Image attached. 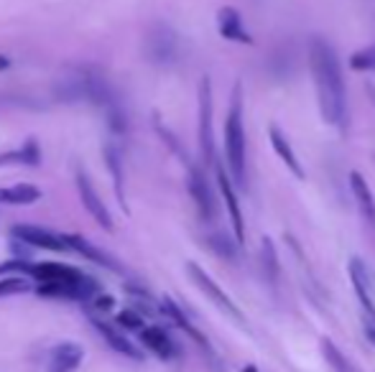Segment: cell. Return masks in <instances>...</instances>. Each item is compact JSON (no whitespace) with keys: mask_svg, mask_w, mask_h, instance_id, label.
Listing matches in <instances>:
<instances>
[{"mask_svg":"<svg viewBox=\"0 0 375 372\" xmlns=\"http://www.w3.org/2000/svg\"><path fill=\"white\" fill-rule=\"evenodd\" d=\"M309 67H312L319 113H322V118L329 125L345 130L347 125L345 82H342L340 64H337L332 46L325 39H312V43H309Z\"/></svg>","mask_w":375,"mask_h":372,"instance_id":"obj_1","label":"cell"},{"mask_svg":"<svg viewBox=\"0 0 375 372\" xmlns=\"http://www.w3.org/2000/svg\"><path fill=\"white\" fill-rule=\"evenodd\" d=\"M225 153L230 174L240 186H245V128H243V92L235 85L230 113L225 120Z\"/></svg>","mask_w":375,"mask_h":372,"instance_id":"obj_2","label":"cell"},{"mask_svg":"<svg viewBox=\"0 0 375 372\" xmlns=\"http://www.w3.org/2000/svg\"><path fill=\"white\" fill-rule=\"evenodd\" d=\"M186 273H189V278L194 281V286H197L199 291H202V294H205L219 311H225V314L230 316L233 322H238L240 326H245V316H243V311L235 306L233 298H230V296H227L225 291H222V288H219L217 283H214L212 278H210V275H207L205 270L197 266V263H186Z\"/></svg>","mask_w":375,"mask_h":372,"instance_id":"obj_3","label":"cell"},{"mask_svg":"<svg viewBox=\"0 0 375 372\" xmlns=\"http://www.w3.org/2000/svg\"><path fill=\"white\" fill-rule=\"evenodd\" d=\"M146 51H149L151 62H156V64L174 62V59H177V51H179L177 34H174L169 26H163V23L151 26L149 36H146Z\"/></svg>","mask_w":375,"mask_h":372,"instance_id":"obj_4","label":"cell"},{"mask_svg":"<svg viewBox=\"0 0 375 372\" xmlns=\"http://www.w3.org/2000/svg\"><path fill=\"white\" fill-rule=\"evenodd\" d=\"M54 97L62 99V102L87 99V67H67L54 79Z\"/></svg>","mask_w":375,"mask_h":372,"instance_id":"obj_5","label":"cell"},{"mask_svg":"<svg viewBox=\"0 0 375 372\" xmlns=\"http://www.w3.org/2000/svg\"><path fill=\"white\" fill-rule=\"evenodd\" d=\"M199 143H202V156L205 161H214V143H212V90L210 79H202L199 87Z\"/></svg>","mask_w":375,"mask_h":372,"instance_id":"obj_6","label":"cell"},{"mask_svg":"<svg viewBox=\"0 0 375 372\" xmlns=\"http://www.w3.org/2000/svg\"><path fill=\"white\" fill-rule=\"evenodd\" d=\"M189 194L194 199V207H197V214L205 222H212L217 217V202H214V194L210 189V184H207L205 174L197 169H191L189 174Z\"/></svg>","mask_w":375,"mask_h":372,"instance_id":"obj_7","label":"cell"},{"mask_svg":"<svg viewBox=\"0 0 375 372\" xmlns=\"http://www.w3.org/2000/svg\"><path fill=\"white\" fill-rule=\"evenodd\" d=\"M29 275H34L39 283H82L87 278L82 270L64 263H31Z\"/></svg>","mask_w":375,"mask_h":372,"instance_id":"obj_8","label":"cell"},{"mask_svg":"<svg viewBox=\"0 0 375 372\" xmlns=\"http://www.w3.org/2000/svg\"><path fill=\"white\" fill-rule=\"evenodd\" d=\"M77 189H79V199L85 204V209L97 219V225H102L107 232H113V219H110V212H107L105 202H100L97 191L93 189V184L87 179L85 171H79L77 174Z\"/></svg>","mask_w":375,"mask_h":372,"instance_id":"obj_9","label":"cell"},{"mask_svg":"<svg viewBox=\"0 0 375 372\" xmlns=\"http://www.w3.org/2000/svg\"><path fill=\"white\" fill-rule=\"evenodd\" d=\"M13 237L21 240V242H26V245L43 247V250H54V253L67 250V245L62 242V237H57V235H51V232L41 230V227H34V225H15Z\"/></svg>","mask_w":375,"mask_h":372,"instance_id":"obj_10","label":"cell"},{"mask_svg":"<svg viewBox=\"0 0 375 372\" xmlns=\"http://www.w3.org/2000/svg\"><path fill=\"white\" fill-rule=\"evenodd\" d=\"M93 326L100 331V337L105 339L110 347H113L118 354H123V357H128V359H135V362H141L143 359V354H141V350L135 347L130 339L125 337V334H121V331L115 329V326H110V324H105L102 319H95L93 316Z\"/></svg>","mask_w":375,"mask_h":372,"instance_id":"obj_11","label":"cell"},{"mask_svg":"<svg viewBox=\"0 0 375 372\" xmlns=\"http://www.w3.org/2000/svg\"><path fill=\"white\" fill-rule=\"evenodd\" d=\"M82 357H85V352H82L79 344L74 342L57 344L49 354V372H74L82 365Z\"/></svg>","mask_w":375,"mask_h":372,"instance_id":"obj_12","label":"cell"},{"mask_svg":"<svg viewBox=\"0 0 375 372\" xmlns=\"http://www.w3.org/2000/svg\"><path fill=\"white\" fill-rule=\"evenodd\" d=\"M350 184H353V194H355V202H357L360 217L365 219V225L375 232V199H373V191H370L368 181H365V176H362L360 171H353V174H350Z\"/></svg>","mask_w":375,"mask_h":372,"instance_id":"obj_13","label":"cell"},{"mask_svg":"<svg viewBox=\"0 0 375 372\" xmlns=\"http://www.w3.org/2000/svg\"><path fill=\"white\" fill-rule=\"evenodd\" d=\"M141 342L146 350H151L161 359H174L179 354V347L174 344V339H171L163 329H158V326H143Z\"/></svg>","mask_w":375,"mask_h":372,"instance_id":"obj_14","label":"cell"},{"mask_svg":"<svg viewBox=\"0 0 375 372\" xmlns=\"http://www.w3.org/2000/svg\"><path fill=\"white\" fill-rule=\"evenodd\" d=\"M62 242L67 245V250H74V253L85 255L87 260H93V263H97V266L102 268H110V270H121V266L115 263V258H110L107 253H102V250H97L95 245H90L85 237H79V235H64Z\"/></svg>","mask_w":375,"mask_h":372,"instance_id":"obj_15","label":"cell"},{"mask_svg":"<svg viewBox=\"0 0 375 372\" xmlns=\"http://www.w3.org/2000/svg\"><path fill=\"white\" fill-rule=\"evenodd\" d=\"M217 184H219V191H222V197H225L227 204V212H230V219H233V227H235V235H238V242L245 240V225H243V212H240V204L235 199V191L230 186V179H227L225 169L217 163Z\"/></svg>","mask_w":375,"mask_h":372,"instance_id":"obj_16","label":"cell"},{"mask_svg":"<svg viewBox=\"0 0 375 372\" xmlns=\"http://www.w3.org/2000/svg\"><path fill=\"white\" fill-rule=\"evenodd\" d=\"M217 26H219V34L230 39V41H243V43H253L250 34L243 29V21H240V13L235 11V8H222L217 13Z\"/></svg>","mask_w":375,"mask_h":372,"instance_id":"obj_17","label":"cell"},{"mask_svg":"<svg viewBox=\"0 0 375 372\" xmlns=\"http://www.w3.org/2000/svg\"><path fill=\"white\" fill-rule=\"evenodd\" d=\"M161 309H163V314L169 316L171 322L177 324L179 329H182V331H186V334H189V337H191V339H194V342H197V344H202V347H205V350H207V339H205V337H202V331H199V329H197V326H194V324H191V322H189V316H186V314H184V311L179 309L177 303L171 301V298H163V303H161Z\"/></svg>","mask_w":375,"mask_h":372,"instance_id":"obj_18","label":"cell"},{"mask_svg":"<svg viewBox=\"0 0 375 372\" xmlns=\"http://www.w3.org/2000/svg\"><path fill=\"white\" fill-rule=\"evenodd\" d=\"M271 146H273V151H276L278 156H281V161L289 166L291 174L304 176V169H301V163L296 161V156H294V151H291L289 141H286V135H283L276 125H271Z\"/></svg>","mask_w":375,"mask_h":372,"instance_id":"obj_19","label":"cell"},{"mask_svg":"<svg viewBox=\"0 0 375 372\" xmlns=\"http://www.w3.org/2000/svg\"><path fill=\"white\" fill-rule=\"evenodd\" d=\"M41 191L31 184H18L11 189H0V204H34L39 202Z\"/></svg>","mask_w":375,"mask_h":372,"instance_id":"obj_20","label":"cell"},{"mask_svg":"<svg viewBox=\"0 0 375 372\" xmlns=\"http://www.w3.org/2000/svg\"><path fill=\"white\" fill-rule=\"evenodd\" d=\"M105 161H107V169L113 174V181H115V194H118V202L121 207H125V197H123V169H121V151L115 146H107L105 148Z\"/></svg>","mask_w":375,"mask_h":372,"instance_id":"obj_21","label":"cell"},{"mask_svg":"<svg viewBox=\"0 0 375 372\" xmlns=\"http://www.w3.org/2000/svg\"><path fill=\"white\" fill-rule=\"evenodd\" d=\"M322 352H325V359L329 362V367H332V372H357L350 362H347V357L342 354L337 347L332 344V339H322Z\"/></svg>","mask_w":375,"mask_h":372,"instance_id":"obj_22","label":"cell"},{"mask_svg":"<svg viewBox=\"0 0 375 372\" xmlns=\"http://www.w3.org/2000/svg\"><path fill=\"white\" fill-rule=\"evenodd\" d=\"M350 67L357 71H370L375 69V43L365 46V49L355 51L353 57H350Z\"/></svg>","mask_w":375,"mask_h":372,"instance_id":"obj_23","label":"cell"},{"mask_svg":"<svg viewBox=\"0 0 375 372\" xmlns=\"http://www.w3.org/2000/svg\"><path fill=\"white\" fill-rule=\"evenodd\" d=\"M31 291V283L23 275H13V278H3L0 281V298L3 296H15V294H26Z\"/></svg>","mask_w":375,"mask_h":372,"instance_id":"obj_24","label":"cell"},{"mask_svg":"<svg viewBox=\"0 0 375 372\" xmlns=\"http://www.w3.org/2000/svg\"><path fill=\"white\" fill-rule=\"evenodd\" d=\"M118 324L128 331H141L143 329V316L133 309H125V311L118 314Z\"/></svg>","mask_w":375,"mask_h":372,"instance_id":"obj_25","label":"cell"},{"mask_svg":"<svg viewBox=\"0 0 375 372\" xmlns=\"http://www.w3.org/2000/svg\"><path fill=\"white\" fill-rule=\"evenodd\" d=\"M263 258H266V275H268V281H273L276 278V258H273L271 240H263Z\"/></svg>","mask_w":375,"mask_h":372,"instance_id":"obj_26","label":"cell"},{"mask_svg":"<svg viewBox=\"0 0 375 372\" xmlns=\"http://www.w3.org/2000/svg\"><path fill=\"white\" fill-rule=\"evenodd\" d=\"M21 156H23V163H29V166H39V161H41V153H39L36 141L26 143V146L21 148Z\"/></svg>","mask_w":375,"mask_h":372,"instance_id":"obj_27","label":"cell"},{"mask_svg":"<svg viewBox=\"0 0 375 372\" xmlns=\"http://www.w3.org/2000/svg\"><path fill=\"white\" fill-rule=\"evenodd\" d=\"M207 245L212 247L217 255H222V258H233V245H230V242H225L222 237H210V240H207Z\"/></svg>","mask_w":375,"mask_h":372,"instance_id":"obj_28","label":"cell"},{"mask_svg":"<svg viewBox=\"0 0 375 372\" xmlns=\"http://www.w3.org/2000/svg\"><path fill=\"white\" fill-rule=\"evenodd\" d=\"M31 263H23V260H11V263H3L0 266V275L3 273H29Z\"/></svg>","mask_w":375,"mask_h":372,"instance_id":"obj_29","label":"cell"},{"mask_svg":"<svg viewBox=\"0 0 375 372\" xmlns=\"http://www.w3.org/2000/svg\"><path fill=\"white\" fill-rule=\"evenodd\" d=\"M90 303H93L97 311H110L115 306V298H113V296H107V294H97V296H93V298H90Z\"/></svg>","mask_w":375,"mask_h":372,"instance_id":"obj_30","label":"cell"},{"mask_svg":"<svg viewBox=\"0 0 375 372\" xmlns=\"http://www.w3.org/2000/svg\"><path fill=\"white\" fill-rule=\"evenodd\" d=\"M8 67H11V59H8V57H3V54H0V71H3V69H8Z\"/></svg>","mask_w":375,"mask_h":372,"instance_id":"obj_31","label":"cell"},{"mask_svg":"<svg viewBox=\"0 0 375 372\" xmlns=\"http://www.w3.org/2000/svg\"><path fill=\"white\" fill-rule=\"evenodd\" d=\"M243 372H258V370H255L253 365H248V367H245V370H243Z\"/></svg>","mask_w":375,"mask_h":372,"instance_id":"obj_32","label":"cell"}]
</instances>
